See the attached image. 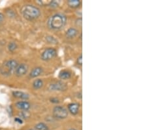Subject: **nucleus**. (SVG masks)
<instances>
[{
	"mask_svg": "<svg viewBox=\"0 0 147 130\" xmlns=\"http://www.w3.org/2000/svg\"><path fill=\"white\" fill-rule=\"evenodd\" d=\"M22 13L24 17L28 20L37 19L41 15L40 9L32 5H26L24 6L22 9Z\"/></svg>",
	"mask_w": 147,
	"mask_h": 130,
	"instance_id": "obj_1",
	"label": "nucleus"
},
{
	"mask_svg": "<svg viewBox=\"0 0 147 130\" xmlns=\"http://www.w3.org/2000/svg\"><path fill=\"white\" fill-rule=\"evenodd\" d=\"M67 18L62 14H56L49 21V27L53 30H60L64 27Z\"/></svg>",
	"mask_w": 147,
	"mask_h": 130,
	"instance_id": "obj_2",
	"label": "nucleus"
},
{
	"mask_svg": "<svg viewBox=\"0 0 147 130\" xmlns=\"http://www.w3.org/2000/svg\"><path fill=\"white\" fill-rule=\"evenodd\" d=\"M53 115L58 119H64L67 117L68 111L63 106H56L53 109Z\"/></svg>",
	"mask_w": 147,
	"mask_h": 130,
	"instance_id": "obj_3",
	"label": "nucleus"
},
{
	"mask_svg": "<svg viewBox=\"0 0 147 130\" xmlns=\"http://www.w3.org/2000/svg\"><path fill=\"white\" fill-rule=\"evenodd\" d=\"M18 64L17 61L15 60H13V59H11V60H9L7 61V62L5 63V68L6 69H3L4 72H2V74H11L12 72L15 71L16 68H17Z\"/></svg>",
	"mask_w": 147,
	"mask_h": 130,
	"instance_id": "obj_4",
	"label": "nucleus"
},
{
	"mask_svg": "<svg viewBox=\"0 0 147 130\" xmlns=\"http://www.w3.org/2000/svg\"><path fill=\"white\" fill-rule=\"evenodd\" d=\"M57 55V51L54 48H50L46 49L41 54V59L42 61H48L51 60L52 59L55 57Z\"/></svg>",
	"mask_w": 147,
	"mask_h": 130,
	"instance_id": "obj_5",
	"label": "nucleus"
},
{
	"mask_svg": "<svg viewBox=\"0 0 147 130\" xmlns=\"http://www.w3.org/2000/svg\"><path fill=\"white\" fill-rule=\"evenodd\" d=\"M28 71V66L26 64L22 63L18 65L17 68L15 70V74L18 77H21L27 74Z\"/></svg>",
	"mask_w": 147,
	"mask_h": 130,
	"instance_id": "obj_6",
	"label": "nucleus"
},
{
	"mask_svg": "<svg viewBox=\"0 0 147 130\" xmlns=\"http://www.w3.org/2000/svg\"><path fill=\"white\" fill-rule=\"evenodd\" d=\"M67 87V86L64 83L58 82L50 85L49 89L52 91H65Z\"/></svg>",
	"mask_w": 147,
	"mask_h": 130,
	"instance_id": "obj_7",
	"label": "nucleus"
},
{
	"mask_svg": "<svg viewBox=\"0 0 147 130\" xmlns=\"http://www.w3.org/2000/svg\"><path fill=\"white\" fill-rule=\"evenodd\" d=\"M16 106L20 110H28L30 108L31 105L28 101H19L16 103Z\"/></svg>",
	"mask_w": 147,
	"mask_h": 130,
	"instance_id": "obj_8",
	"label": "nucleus"
},
{
	"mask_svg": "<svg viewBox=\"0 0 147 130\" xmlns=\"http://www.w3.org/2000/svg\"><path fill=\"white\" fill-rule=\"evenodd\" d=\"M79 104L78 103H71L68 105V110L73 115L78 114L79 110Z\"/></svg>",
	"mask_w": 147,
	"mask_h": 130,
	"instance_id": "obj_9",
	"label": "nucleus"
},
{
	"mask_svg": "<svg viewBox=\"0 0 147 130\" xmlns=\"http://www.w3.org/2000/svg\"><path fill=\"white\" fill-rule=\"evenodd\" d=\"M13 96L16 98L20 99H24V100H27L29 99V95L24 93L22 91H15L13 92Z\"/></svg>",
	"mask_w": 147,
	"mask_h": 130,
	"instance_id": "obj_10",
	"label": "nucleus"
},
{
	"mask_svg": "<svg viewBox=\"0 0 147 130\" xmlns=\"http://www.w3.org/2000/svg\"><path fill=\"white\" fill-rule=\"evenodd\" d=\"M42 72V68L41 67H35L34 69H32V70L31 71L30 74V76L31 78H36L37 76H39V75H41Z\"/></svg>",
	"mask_w": 147,
	"mask_h": 130,
	"instance_id": "obj_11",
	"label": "nucleus"
},
{
	"mask_svg": "<svg viewBox=\"0 0 147 130\" xmlns=\"http://www.w3.org/2000/svg\"><path fill=\"white\" fill-rule=\"evenodd\" d=\"M77 34L78 30L76 28H69L67 30V32L65 33V35L68 38H73V37H75L77 35Z\"/></svg>",
	"mask_w": 147,
	"mask_h": 130,
	"instance_id": "obj_12",
	"label": "nucleus"
},
{
	"mask_svg": "<svg viewBox=\"0 0 147 130\" xmlns=\"http://www.w3.org/2000/svg\"><path fill=\"white\" fill-rule=\"evenodd\" d=\"M71 76V72L67 70L61 71L60 74H59V78L61 80L69 79Z\"/></svg>",
	"mask_w": 147,
	"mask_h": 130,
	"instance_id": "obj_13",
	"label": "nucleus"
},
{
	"mask_svg": "<svg viewBox=\"0 0 147 130\" xmlns=\"http://www.w3.org/2000/svg\"><path fill=\"white\" fill-rule=\"evenodd\" d=\"M43 86V82L41 79H37L35 80V81L33 83V87L35 89H39Z\"/></svg>",
	"mask_w": 147,
	"mask_h": 130,
	"instance_id": "obj_14",
	"label": "nucleus"
},
{
	"mask_svg": "<svg viewBox=\"0 0 147 130\" xmlns=\"http://www.w3.org/2000/svg\"><path fill=\"white\" fill-rule=\"evenodd\" d=\"M68 5L71 7L75 8L78 7L80 5V1L79 0H69L67 1Z\"/></svg>",
	"mask_w": 147,
	"mask_h": 130,
	"instance_id": "obj_15",
	"label": "nucleus"
},
{
	"mask_svg": "<svg viewBox=\"0 0 147 130\" xmlns=\"http://www.w3.org/2000/svg\"><path fill=\"white\" fill-rule=\"evenodd\" d=\"M35 129L37 130H49V127L44 123H39L35 126Z\"/></svg>",
	"mask_w": 147,
	"mask_h": 130,
	"instance_id": "obj_16",
	"label": "nucleus"
},
{
	"mask_svg": "<svg viewBox=\"0 0 147 130\" xmlns=\"http://www.w3.org/2000/svg\"><path fill=\"white\" fill-rule=\"evenodd\" d=\"M16 48H17V45L15 43V42H11L8 45V49L9 51L13 52L15 51Z\"/></svg>",
	"mask_w": 147,
	"mask_h": 130,
	"instance_id": "obj_17",
	"label": "nucleus"
},
{
	"mask_svg": "<svg viewBox=\"0 0 147 130\" xmlns=\"http://www.w3.org/2000/svg\"><path fill=\"white\" fill-rule=\"evenodd\" d=\"M51 0H49V1H45V0H42V1H41V0H38V1H37V3L38 4L41 5H51V3H52Z\"/></svg>",
	"mask_w": 147,
	"mask_h": 130,
	"instance_id": "obj_18",
	"label": "nucleus"
},
{
	"mask_svg": "<svg viewBox=\"0 0 147 130\" xmlns=\"http://www.w3.org/2000/svg\"><path fill=\"white\" fill-rule=\"evenodd\" d=\"M30 116V114L28 110H24L20 113V116L22 118H25V119H26V118H29Z\"/></svg>",
	"mask_w": 147,
	"mask_h": 130,
	"instance_id": "obj_19",
	"label": "nucleus"
},
{
	"mask_svg": "<svg viewBox=\"0 0 147 130\" xmlns=\"http://www.w3.org/2000/svg\"><path fill=\"white\" fill-rule=\"evenodd\" d=\"M77 64L80 66L82 65V55H80L79 57L77 59Z\"/></svg>",
	"mask_w": 147,
	"mask_h": 130,
	"instance_id": "obj_20",
	"label": "nucleus"
},
{
	"mask_svg": "<svg viewBox=\"0 0 147 130\" xmlns=\"http://www.w3.org/2000/svg\"><path fill=\"white\" fill-rule=\"evenodd\" d=\"M15 122H16L17 123H18V124H22L23 123V122H22V120L20 119V118H16L15 119Z\"/></svg>",
	"mask_w": 147,
	"mask_h": 130,
	"instance_id": "obj_21",
	"label": "nucleus"
},
{
	"mask_svg": "<svg viewBox=\"0 0 147 130\" xmlns=\"http://www.w3.org/2000/svg\"><path fill=\"white\" fill-rule=\"evenodd\" d=\"M3 20H4V15L1 13H0V25L3 22Z\"/></svg>",
	"mask_w": 147,
	"mask_h": 130,
	"instance_id": "obj_22",
	"label": "nucleus"
},
{
	"mask_svg": "<svg viewBox=\"0 0 147 130\" xmlns=\"http://www.w3.org/2000/svg\"><path fill=\"white\" fill-rule=\"evenodd\" d=\"M51 101L52 103H59V100L58 99H54V98H53V99H51Z\"/></svg>",
	"mask_w": 147,
	"mask_h": 130,
	"instance_id": "obj_23",
	"label": "nucleus"
},
{
	"mask_svg": "<svg viewBox=\"0 0 147 130\" xmlns=\"http://www.w3.org/2000/svg\"><path fill=\"white\" fill-rule=\"evenodd\" d=\"M69 130H77V129H70Z\"/></svg>",
	"mask_w": 147,
	"mask_h": 130,
	"instance_id": "obj_24",
	"label": "nucleus"
},
{
	"mask_svg": "<svg viewBox=\"0 0 147 130\" xmlns=\"http://www.w3.org/2000/svg\"><path fill=\"white\" fill-rule=\"evenodd\" d=\"M31 130H35V129H31Z\"/></svg>",
	"mask_w": 147,
	"mask_h": 130,
	"instance_id": "obj_25",
	"label": "nucleus"
}]
</instances>
